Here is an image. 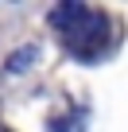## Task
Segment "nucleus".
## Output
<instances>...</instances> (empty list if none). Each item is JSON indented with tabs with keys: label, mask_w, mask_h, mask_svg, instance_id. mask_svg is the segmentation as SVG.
<instances>
[{
	"label": "nucleus",
	"mask_w": 128,
	"mask_h": 132,
	"mask_svg": "<svg viewBox=\"0 0 128 132\" xmlns=\"http://www.w3.org/2000/svg\"><path fill=\"white\" fill-rule=\"evenodd\" d=\"M50 23L58 27L62 47H66L74 58H82V62H97L113 47V20L101 8L66 0V4L50 8Z\"/></svg>",
	"instance_id": "f257e3e1"
},
{
	"label": "nucleus",
	"mask_w": 128,
	"mask_h": 132,
	"mask_svg": "<svg viewBox=\"0 0 128 132\" xmlns=\"http://www.w3.org/2000/svg\"><path fill=\"white\" fill-rule=\"evenodd\" d=\"M0 132H8V128H0Z\"/></svg>",
	"instance_id": "7ed1b4c3"
},
{
	"label": "nucleus",
	"mask_w": 128,
	"mask_h": 132,
	"mask_svg": "<svg viewBox=\"0 0 128 132\" xmlns=\"http://www.w3.org/2000/svg\"><path fill=\"white\" fill-rule=\"evenodd\" d=\"M31 58H35V47H27V51H16V54L8 58V70H12V74L27 70V66H31Z\"/></svg>",
	"instance_id": "f03ea898"
}]
</instances>
